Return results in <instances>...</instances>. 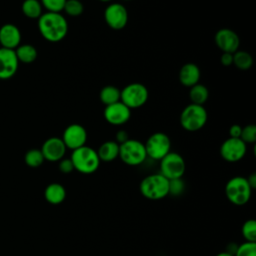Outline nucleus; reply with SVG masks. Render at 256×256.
I'll return each instance as SVG.
<instances>
[{
	"label": "nucleus",
	"instance_id": "f704fd0d",
	"mask_svg": "<svg viewBox=\"0 0 256 256\" xmlns=\"http://www.w3.org/2000/svg\"><path fill=\"white\" fill-rule=\"evenodd\" d=\"M242 132V126L239 124H234L229 128V137L231 138H240Z\"/></svg>",
	"mask_w": 256,
	"mask_h": 256
},
{
	"label": "nucleus",
	"instance_id": "6ab92c4d",
	"mask_svg": "<svg viewBox=\"0 0 256 256\" xmlns=\"http://www.w3.org/2000/svg\"><path fill=\"white\" fill-rule=\"evenodd\" d=\"M44 197L48 203L58 205L65 200L66 189L60 183H51L45 188Z\"/></svg>",
	"mask_w": 256,
	"mask_h": 256
},
{
	"label": "nucleus",
	"instance_id": "9b49d317",
	"mask_svg": "<svg viewBox=\"0 0 256 256\" xmlns=\"http://www.w3.org/2000/svg\"><path fill=\"white\" fill-rule=\"evenodd\" d=\"M247 151V144L240 138L228 137L220 146V155L223 160L235 163L243 159Z\"/></svg>",
	"mask_w": 256,
	"mask_h": 256
},
{
	"label": "nucleus",
	"instance_id": "2f4dec72",
	"mask_svg": "<svg viewBox=\"0 0 256 256\" xmlns=\"http://www.w3.org/2000/svg\"><path fill=\"white\" fill-rule=\"evenodd\" d=\"M185 189V184L182 178H176L169 180V194L173 196H178L183 193Z\"/></svg>",
	"mask_w": 256,
	"mask_h": 256
},
{
	"label": "nucleus",
	"instance_id": "f03ea898",
	"mask_svg": "<svg viewBox=\"0 0 256 256\" xmlns=\"http://www.w3.org/2000/svg\"><path fill=\"white\" fill-rule=\"evenodd\" d=\"M70 159L72 161L74 170L82 174L94 173L97 171L101 163L97 151L87 145L73 150Z\"/></svg>",
	"mask_w": 256,
	"mask_h": 256
},
{
	"label": "nucleus",
	"instance_id": "bb28decb",
	"mask_svg": "<svg viewBox=\"0 0 256 256\" xmlns=\"http://www.w3.org/2000/svg\"><path fill=\"white\" fill-rule=\"evenodd\" d=\"M63 11L71 17H77L83 13L84 6L80 0H66Z\"/></svg>",
	"mask_w": 256,
	"mask_h": 256
},
{
	"label": "nucleus",
	"instance_id": "58836bf2",
	"mask_svg": "<svg viewBox=\"0 0 256 256\" xmlns=\"http://www.w3.org/2000/svg\"><path fill=\"white\" fill-rule=\"evenodd\" d=\"M99 2H104V3H107V2H111L112 0H97Z\"/></svg>",
	"mask_w": 256,
	"mask_h": 256
},
{
	"label": "nucleus",
	"instance_id": "ddd939ff",
	"mask_svg": "<svg viewBox=\"0 0 256 256\" xmlns=\"http://www.w3.org/2000/svg\"><path fill=\"white\" fill-rule=\"evenodd\" d=\"M104 119L113 126H121L129 121L131 117V109H129L121 101L105 106L103 111Z\"/></svg>",
	"mask_w": 256,
	"mask_h": 256
},
{
	"label": "nucleus",
	"instance_id": "4468645a",
	"mask_svg": "<svg viewBox=\"0 0 256 256\" xmlns=\"http://www.w3.org/2000/svg\"><path fill=\"white\" fill-rule=\"evenodd\" d=\"M214 41L216 46L222 51L227 53H234L239 50L240 39L237 33L229 28L219 29L215 36Z\"/></svg>",
	"mask_w": 256,
	"mask_h": 256
},
{
	"label": "nucleus",
	"instance_id": "c9c22d12",
	"mask_svg": "<svg viewBox=\"0 0 256 256\" xmlns=\"http://www.w3.org/2000/svg\"><path fill=\"white\" fill-rule=\"evenodd\" d=\"M116 142L120 145L122 143H124L125 141H127L129 139V136H128V133L125 131V130H119L117 133H116Z\"/></svg>",
	"mask_w": 256,
	"mask_h": 256
},
{
	"label": "nucleus",
	"instance_id": "0eeeda50",
	"mask_svg": "<svg viewBox=\"0 0 256 256\" xmlns=\"http://www.w3.org/2000/svg\"><path fill=\"white\" fill-rule=\"evenodd\" d=\"M149 97L147 87L139 82H133L120 90V101L129 109H136L143 106Z\"/></svg>",
	"mask_w": 256,
	"mask_h": 256
},
{
	"label": "nucleus",
	"instance_id": "473e14b6",
	"mask_svg": "<svg viewBox=\"0 0 256 256\" xmlns=\"http://www.w3.org/2000/svg\"><path fill=\"white\" fill-rule=\"evenodd\" d=\"M58 162H59V165H58L59 170L63 174L71 173L74 170V167H73V164H72V161L70 158H62Z\"/></svg>",
	"mask_w": 256,
	"mask_h": 256
},
{
	"label": "nucleus",
	"instance_id": "5701e85b",
	"mask_svg": "<svg viewBox=\"0 0 256 256\" xmlns=\"http://www.w3.org/2000/svg\"><path fill=\"white\" fill-rule=\"evenodd\" d=\"M21 9L23 14L31 19H38L43 14V7L39 0H24Z\"/></svg>",
	"mask_w": 256,
	"mask_h": 256
},
{
	"label": "nucleus",
	"instance_id": "f8f14e48",
	"mask_svg": "<svg viewBox=\"0 0 256 256\" xmlns=\"http://www.w3.org/2000/svg\"><path fill=\"white\" fill-rule=\"evenodd\" d=\"M87 137L88 135L86 129L81 124L73 123L64 129L61 139L64 142L66 148L73 151L86 145Z\"/></svg>",
	"mask_w": 256,
	"mask_h": 256
},
{
	"label": "nucleus",
	"instance_id": "a211bd4d",
	"mask_svg": "<svg viewBox=\"0 0 256 256\" xmlns=\"http://www.w3.org/2000/svg\"><path fill=\"white\" fill-rule=\"evenodd\" d=\"M201 76L200 68L194 63L184 64L179 71V81L185 87H192L199 83Z\"/></svg>",
	"mask_w": 256,
	"mask_h": 256
},
{
	"label": "nucleus",
	"instance_id": "423d86ee",
	"mask_svg": "<svg viewBox=\"0 0 256 256\" xmlns=\"http://www.w3.org/2000/svg\"><path fill=\"white\" fill-rule=\"evenodd\" d=\"M119 158L123 163L129 166H138L142 164L147 158L144 143L129 138L119 145Z\"/></svg>",
	"mask_w": 256,
	"mask_h": 256
},
{
	"label": "nucleus",
	"instance_id": "72a5a7b5",
	"mask_svg": "<svg viewBox=\"0 0 256 256\" xmlns=\"http://www.w3.org/2000/svg\"><path fill=\"white\" fill-rule=\"evenodd\" d=\"M220 62L223 66H226V67L233 65V53L222 52L220 57Z\"/></svg>",
	"mask_w": 256,
	"mask_h": 256
},
{
	"label": "nucleus",
	"instance_id": "c756f323",
	"mask_svg": "<svg viewBox=\"0 0 256 256\" xmlns=\"http://www.w3.org/2000/svg\"><path fill=\"white\" fill-rule=\"evenodd\" d=\"M240 139L245 144H254L256 142V126L254 124H248L242 127Z\"/></svg>",
	"mask_w": 256,
	"mask_h": 256
},
{
	"label": "nucleus",
	"instance_id": "6e6552de",
	"mask_svg": "<svg viewBox=\"0 0 256 256\" xmlns=\"http://www.w3.org/2000/svg\"><path fill=\"white\" fill-rule=\"evenodd\" d=\"M147 157L160 161L171 151V140L164 132L151 134L144 143Z\"/></svg>",
	"mask_w": 256,
	"mask_h": 256
},
{
	"label": "nucleus",
	"instance_id": "412c9836",
	"mask_svg": "<svg viewBox=\"0 0 256 256\" xmlns=\"http://www.w3.org/2000/svg\"><path fill=\"white\" fill-rule=\"evenodd\" d=\"M209 98V90L208 88L200 83L195 84L194 86L190 87L189 90V99L191 103L197 105H204Z\"/></svg>",
	"mask_w": 256,
	"mask_h": 256
},
{
	"label": "nucleus",
	"instance_id": "a878e982",
	"mask_svg": "<svg viewBox=\"0 0 256 256\" xmlns=\"http://www.w3.org/2000/svg\"><path fill=\"white\" fill-rule=\"evenodd\" d=\"M44 156L40 149H31L26 152L24 156V161L26 165L32 168H37L41 166L44 162Z\"/></svg>",
	"mask_w": 256,
	"mask_h": 256
},
{
	"label": "nucleus",
	"instance_id": "e433bc0d",
	"mask_svg": "<svg viewBox=\"0 0 256 256\" xmlns=\"http://www.w3.org/2000/svg\"><path fill=\"white\" fill-rule=\"evenodd\" d=\"M246 179H247L248 184H249L250 187L252 188V190L255 189V188H256V173H255V172H254V173H251V174L248 176V178H246Z\"/></svg>",
	"mask_w": 256,
	"mask_h": 256
},
{
	"label": "nucleus",
	"instance_id": "dca6fc26",
	"mask_svg": "<svg viewBox=\"0 0 256 256\" xmlns=\"http://www.w3.org/2000/svg\"><path fill=\"white\" fill-rule=\"evenodd\" d=\"M40 150L45 160L50 162H58L64 158L67 148L61 138L50 137L45 140Z\"/></svg>",
	"mask_w": 256,
	"mask_h": 256
},
{
	"label": "nucleus",
	"instance_id": "393cba45",
	"mask_svg": "<svg viewBox=\"0 0 256 256\" xmlns=\"http://www.w3.org/2000/svg\"><path fill=\"white\" fill-rule=\"evenodd\" d=\"M233 65L239 70L246 71L253 65V58L247 51L237 50L233 53Z\"/></svg>",
	"mask_w": 256,
	"mask_h": 256
},
{
	"label": "nucleus",
	"instance_id": "7ed1b4c3",
	"mask_svg": "<svg viewBox=\"0 0 256 256\" xmlns=\"http://www.w3.org/2000/svg\"><path fill=\"white\" fill-rule=\"evenodd\" d=\"M139 190L149 200H160L169 195V180L160 173L150 174L141 180Z\"/></svg>",
	"mask_w": 256,
	"mask_h": 256
},
{
	"label": "nucleus",
	"instance_id": "c85d7f7f",
	"mask_svg": "<svg viewBox=\"0 0 256 256\" xmlns=\"http://www.w3.org/2000/svg\"><path fill=\"white\" fill-rule=\"evenodd\" d=\"M234 256H256V242L245 241L237 246Z\"/></svg>",
	"mask_w": 256,
	"mask_h": 256
},
{
	"label": "nucleus",
	"instance_id": "cd10ccee",
	"mask_svg": "<svg viewBox=\"0 0 256 256\" xmlns=\"http://www.w3.org/2000/svg\"><path fill=\"white\" fill-rule=\"evenodd\" d=\"M241 231L247 242H256V221L254 219L246 220L242 225Z\"/></svg>",
	"mask_w": 256,
	"mask_h": 256
},
{
	"label": "nucleus",
	"instance_id": "1a4fd4ad",
	"mask_svg": "<svg viewBox=\"0 0 256 256\" xmlns=\"http://www.w3.org/2000/svg\"><path fill=\"white\" fill-rule=\"evenodd\" d=\"M186 170L184 158L176 152H169L160 160V174L168 180L182 178Z\"/></svg>",
	"mask_w": 256,
	"mask_h": 256
},
{
	"label": "nucleus",
	"instance_id": "20e7f679",
	"mask_svg": "<svg viewBox=\"0 0 256 256\" xmlns=\"http://www.w3.org/2000/svg\"><path fill=\"white\" fill-rule=\"evenodd\" d=\"M208 119V113L203 105L188 104L180 114V125L188 132H196L202 129Z\"/></svg>",
	"mask_w": 256,
	"mask_h": 256
},
{
	"label": "nucleus",
	"instance_id": "2eb2a0df",
	"mask_svg": "<svg viewBox=\"0 0 256 256\" xmlns=\"http://www.w3.org/2000/svg\"><path fill=\"white\" fill-rule=\"evenodd\" d=\"M19 61L15 50L0 47V79H9L17 72Z\"/></svg>",
	"mask_w": 256,
	"mask_h": 256
},
{
	"label": "nucleus",
	"instance_id": "7c9ffc66",
	"mask_svg": "<svg viewBox=\"0 0 256 256\" xmlns=\"http://www.w3.org/2000/svg\"><path fill=\"white\" fill-rule=\"evenodd\" d=\"M42 7H44L47 12L61 13L63 11L66 0H40Z\"/></svg>",
	"mask_w": 256,
	"mask_h": 256
},
{
	"label": "nucleus",
	"instance_id": "39448f33",
	"mask_svg": "<svg viewBox=\"0 0 256 256\" xmlns=\"http://www.w3.org/2000/svg\"><path fill=\"white\" fill-rule=\"evenodd\" d=\"M252 194V188L243 176H235L228 180L225 185V195L229 202L234 205L242 206L246 204Z\"/></svg>",
	"mask_w": 256,
	"mask_h": 256
},
{
	"label": "nucleus",
	"instance_id": "4be33fe9",
	"mask_svg": "<svg viewBox=\"0 0 256 256\" xmlns=\"http://www.w3.org/2000/svg\"><path fill=\"white\" fill-rule=\"evenodd\" d=\"M15 53L19 62L29 64L36 60L37 58V50L31 44H23L19 45L15 49Z\"/></svg>",
	"mask_w": 256,
	"mask_h": 256
},
{
	"label": "nucleus",
	"instance_id": "aec40b11",
	"mask_svg": "<svg viewBox=\"0 0 256 256\" xmlns=\"http://www.w3.org/2000/svg\"><path fill=\"white\" fill-rule=\"evenodd\" d=\"M98 157L100 161L103 162H111L119 157V144L116 141L108 140L103 142L98 150Z\"/></svg>",
	"mask_w": 256,
	"mask_h": 256
},
{
	"label": "nucleus",
	"instance_id": "ea45409f",
	"mask_svg": "<svg viewBox=\"0 0 256 256\" xmlns=\"http://www.w3.org/2000/svg\"><path fill=\"white\" fill-rule=\"evenodd\" d=\"M123 1H131V0H123Z\"/></svg>",
	"mask_w": 256,
	"mask_h": 256
},
{
	"label": "nucleus",
	"instance_id": "f257e3e1",
	"mask_svg": "<svg viewBox=\"0 0 256 256\" xmlns=\"http://www.w3.org/2000/svg\"><path fill=\"white\" fill-rule=\"evenodd\" d=\"M41 36L49 42H59L68 33V22L61 13L45 12L38 18Z\"/></svg>",
	"mask_w": 256,
	"mask_h": 256
},
{
	"label": "nucleus",
	"instance_id": "f3484780",
	"mask_svg": "<svg viewBox=\"0 0 256 256\" xmlns=\"http://www.w3.org/2000/svg\"><path fill=\"white\" fill-rule=\"evenodd\" d=\"M21 42V32L19 28L11 23L4 24L0 28V44L3 48L15 50Z\"/></svg>",
	"mask_w": 256,
	"mask_h": 256
},
{
	"label": "nucleus",
	"instance_id": "9d476101",
	"mask_svg": "<svg viewBox=\"0 0 256 256\" xmlns=\"http://www.w3.org/2000/svg\"><path fill=\"white\" fill-rule=\"evenodd\" d=\"M104 20L111 29L121 30L128 23V11L120 3H110L104 10Z\"/></svg>",
	"mask_w": 256,
	"mask_h": 256
},
{
	"label": "nucleus",
	"instance_id": "4c0bfd02",
	"mask_svg": "<svg viewBox=\"0 0 256 256\" xmlns=\"http://www.w3.org/2000/svg\"><path fill=\"white\" fill-rule=\"evenodd\" d=\"M216 256H234V255L232 253H229V252H220Z\"/></svg>",
	"mask_w": 256,
	"mask_h": 256
},
{
	"label": "nucleus",
	"instance_id": "b1692460",
	"mask_svg": "<svg viewBox=\"0 0 256 256\" xmlns=\"http://www.w3.org/2000/svg\"><path fill=\"white\" fill-rule=\"evenodd\" d=\"M100 101L105 105H110L120 101V90L113 85L104 86L99 94Z\"/></svg>",
	"mask_w": 256,
	"mask_h": 256
}]
</instances>
